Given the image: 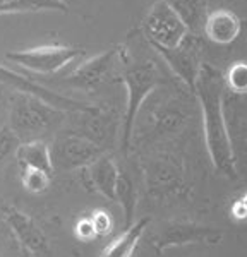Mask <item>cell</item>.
Here are the masks:
<instances>
[{
  "instance_id": "1",
  "label": "cell",
  "mask_w": 247,
  "mask_h": 257,
  "mask_svg": "<svg viewBox=\"0 0 247 257\" xmlns=\"http://www.w3.org/2000/svg\"><path fill=\"white\" fill-rule=\"evenodd\" d=\"M225 74L204 64L194 84V98L203 118L204 144L213 168L226 178H237V161L225 117Z\"/></svg>"
},
{
  "instance_id": "2",
  "label": "cell",
  "mask_w": 247,
  "mask_h": 257,
  "mask_svg": "<svg viewBox=\"0 0 247 257\" xmlns=\"http://www.w3.org/2000/svg\"><path fill=\"white\" fill-rule=\"evenodd\" d=\"M122 81L126 86L127 103L122 115V131H120V144L122 151L127 153L133 143L136 120L139 117L143 105L158 88L167 84V77L163 74L162 65L155 59L143 57L134 59L127 53V47L122 45Z\"/></svg>"
},
{
  "instance_id": "3",
  "label": "cell",
  "mask_w": 247,
  "mask_h": 257,
  "mask_svg": "<svg viewBox=\"0 0 247 257\" xmlns=\"http://www.w3.org/2000/svg\"><path fill=\"white\" fill-rule=\"evenodd\" d=\"M71 111L47 103L35 94L14 91L7 103V125L18 136L21 144L53 139L59 134Z\"/></svg>"
},
{
  "instance_id": "4",
  "label": "cell",
  "mask_w": 247,
  "mask_h": 257,
  "mask_svg": "<svg viewBox=\"0 0 247 257\" xmlns=\"http://www.w3.org/2000/svg\"><path fill=\"white\" fill-rule=\"evenodd\" d=\"M48 144H50V156L55 173L86 170L89 165L106 155V149H103L100 144L69 131L59 132Z\"/></svg>"
},
{
  "instance_id": "5",
  "label": "cell",
  "mask_w": 247,
  "mask_h": 257,
  "mask_svg": "<svg viewBox=\"0 0 247 257\" xmlns=\"http://www.w3.org/2000/svg\"><path fill=\"white\" fill-rule=\"evenodd\" d=\"M143 35L155 50H170L189 35L187 26L167 0H158L143 21Z\"/></svg>"
},
{
  "instance_id": "6",
  "label": "cell",
  "mask_w": 247,
  "mask_h": 257,
  "mask_svg": "<svg viewBox=\"0 0 247 257\" xmlns=\"http://www.w3.org/2000/svg\"><path fill=\"white\" fill-rule=\"evenodd\" d=\"M165 65L177 77L180 84L189 91H194V84L199 77L201 69L204 67V45L199 35L189 33L185 38L170 50H156Z\"/></svg>"
},
{
  "instance_id": "7",
  "label": "cell",
  "mask_w": 247,
  "mask_h": 257,
  "mask_svg": "<svg viewBox=\"0 0 247 257\" xmlns=\"http://www.w3.org/2000/svg\"><path fill=\"white\" fill-rule=\"evenodd\" d=\"M84 53L86 52L82 48L67 47V45H41L35 48L7 52L6 57L21 69L30 70V72L55 74Z\"/></svg>"
},
{
  "instance_id": "8",
  "label": "cell",
  "mask_w": 247,
  "mask_h": 257,
  "mask_svg": "<svg viewBox=\"0 0 247 257\" xmlns=\"http://www.w3.org/2000/svg\"><path fill=\"white\" fill-rule=\"evenodd\" d=\"M0 214L24 254L30 257L52 255L50 240L35 218L12 204H4L0 208Z\"/></svg>"
},
{
  "instance_id": "9",
  "label": "cell",
  "mask_w": 247,
  "mask_h": 257,
  "mask_svg": "<svg viewBox=\"0 0 247 257\" xmlns=\"http://www.w3.org/2000/svg\"><path fill=\"white\" fill-rule=\"evenodd\" d=\"M122 57V45H115V47L105 50V52L98 53L69 74L65 77L71 88L81 89V91H96L103 88L108 81H112L113 74L117 72V65Z\"/></svg>"
},
{
  "instance_id": "10",
  "label": "cell",
  "mask_w": 247,
  "mask_h": 257,
  "mask_svg": "<svg viewBox=\"0 0 247 257\" xmlns=\"http://www.w3.org/2000/svg\"><path fill=\"white\" fill-rule=\"evenodd\" d=\"M81 120L77 127L69 132L79 134L82 138L91 139L106 149V143H112L117 131H122V122H118V113L112 106L106 105H89L86 110L77 111Z\"/></svg>"
},
{
  "instance_id": "11",
  "label": "cell",
  "mask_w": 247,
  "mask_h": 257,
  "mask_svg": "<svg viewBox=\"0 0 247 257\" xmlns=\"http://www.w3.org/2000/svg\"><path fill=\"white\" fill-rule=\"evenodd\" d=\"M223 240V230L215 226H204L199 223L189 221H177L168 223L162 228L155 240V247L158 250L170 247L189 245V243H209L215 245Z\"/></svg>"
},
{
  "instance_id": "12",
  "label": "cell",
  "mask_w": 247,
  "mask_h": 257,
  "mask_svg": "<svg viewBox=\"0 0 247 257\" xmlns=\"http://www.w3.org/2000/svg\"><path fill=\"white\" fill-rule=\"evenodd\" d=\"M0 84L9 86V88H12L14 91H23V93L35 94V96L45 99L47 103H50V105L65 110V111H81L89 106L88 103H81V101H77V99L67 98V96H64V94L57 93V91L48 89L47 86H41L38 82L28 79V77L14 72L12 69L6 67L4 64H0Z\"/></svg>"
},
{
  "instance_id": "13",
  "label": "cell",
  "mask_w": 247,
  "mask_h": 257,
  "mask_svg": "<svg viewBox=\"0 0 247 257\" xmlns=\"http://www.w3.org/2000/svg\"><path fill=\"white\" fill-rule=\"evenodd\" d=\"M86 178L91 184L93 190H96L106 201H117V184L120 178V170L110 156H101L93 165L86 168Z\"/></svg>"
},
{
  "instance_id": "14",
  "label": "cell",
  "mask_w": 247,
  "mask_h": 257,
  "mask_svg": "<svg viewBox=\"0 0 247 257\" xmlns=\"http://www.w3.org/2000/svg\"><path fill=\"white\" fill-rule=\"evenodd\" d=\"M242 31V23L235 12L228 9H218L208 14L204 24V35L215 45H230L237 40Z\"/></svg>"
},
{
  "instance_id": "15",
  "label": "cell",
  "mask_w": 247,
  "mask_h": 257,
  "mask_svg": "<svg viewBox=\"0 0 247 257\" xmlns=\"http://www.w3.org/2000/svg\"><path fill=\"white\" fill-rule=\"evenodd\" d=\"M16 161L21 168H33L45 172L53 177V165L50 156V144L45 141H35V143L21 144L16 155Z\"/></svg>"
},
{
  "instance_id": "16",
  "label": "cell",
  "mask_w": 247,
  "mask_h": 257,
  "mask_svg": "<svg viewBox=\"0 0 247 257\" xmlns=\"http://www.w3.org/2000/svg\"><path fill=\"white\" fill-rule=\"evenodd\" d=\"M148 226V219L143 218L127 226L118 237H115L101 252V257H133L138 248L139 240L143 238L144 230Z\"/></svg>"
},
{
  "instance_id": "17",
  "label": "cell",
  "mask_w": 247,
  "mask_h": 257,
  "mask_svg": "<svg viewBox=\"0 0 247 257\" xmlns=\"http://www.w3.org/2000/svg\"><path fill=\"white\" fill-rule=\"evenodd\" d=\"M184 24L187 26L189 33L201 35L204 31V24L208 19V4L206 0H167Z\"/></svg>"
},
{
  "instance_id": "18",
  "label": "cell",
  "mask_w": 247,
  "mask_h": 257,
  "mask_svg": "<svg viewBox=\"0 0 247 257\" xmlns=\"http://www.w3.org/2000/svg\"><path fill=\"white\" fill-rule=\"evenodd\" d=\"M43 11L67 12V4L64 0H0V16Z\"/></svg>"
},
{
  "instance_id": "19",
  "label": "cell",
  "mask_w": 247,
  "mask_h": 257,
  "mask_svg": "<svg viewBox=\"0 0 247 257\" xmlns=\"http://www.w3.org/2000/svg\"><path fill=\"white\" fill-rule=\"evenodd\" d=\"M115 202H118L122 206L126 228L131 226L134 223V213H136V206H138V189H136L134 182L131 180V177L122 172L117 184V201Z\"/></svg>"
},
{
  "instance_id": "20",
  "label": "cell",
  "mask_w": 247,
  "mask_h": 257,
  "mask_svg": "<svg viewBox=\"0 0 247 257\" xmlns=\"http://www.w3.org/2000/svg\"><path fill=\"white\" fill-rule=\"evenodd\" d=\"M21 146V141L18 136L11 131V127L2 125L0 127V173L2 170L11 163L12 160H16L18 155V149Z\"/></svg>"
},
{
  "instance_id": "21",
  "label": "cell",
  "mask_w": 247,
  "mask_h": 257,
  "mask_svg": "<svg viewBox=\"0 0 247 257\" xmlns=\"http://www.w3.org/2000/svg\"><path fill=\"white\" fill-rule=\"evenodd\" d=\"M21 182H23V187L30 194H41L50 185L52 175H48V173H45V172H40V170L21 168Z\"/></svg>"
},
{
  "instance_id": "22",
  "label": "cell",
  "mask_w": 247,
  "mask_h": 257,
  "mask_svg": "<svg viewBox=\"0 0 247 257\" xmlns=\"http://www.w3.org/2000/svg\"><path fill=\"white\" fill-rule=\"evenodd\" d=\"M225 84L226 89L233 91L237 94L247 93V62L238 60L225 74Z\"/></svg>"
},
{
  "instance_id": "23",
  "label": "cell",
  "mask_w": 247,
  "mask_h": 257,
  "mask_svg": "<svg viewBox=\"0 0 247 257\" xmlns=\"http://www.w3.org/2000/svg\"><path fill=\"white\" fill-rule=\"evenodd\" d=\"M74 233H76V237L82 240V242H91L94 238H100L96 233V228H94L91 214H89V216H82L79 221L76 223Z\"/></svg>"
},
{
  "instance_id": "24",
  "label": "cell",
  "mask_w": 247,
  "mask_h": 257,
  "mask_svg": "<svg viewBox=\"0 0 247 257\" xmlns=\"http://www.w3.org/2000/svg\"><path fill=\"white\" fill-rule=\"evenodd\" d=\"M91 219L96 228L98 237H105L112 231V216L106 211H94L91 214Z\"/></svg>"
},
{
  "instance_id": "25",
  "label": "cell",
  "mask_w": 247,
  "mask_h": 257,
  "mask_svg": "<svg viewBox=\"0 0 247 257\" xmlns=\"http://www.w3.org/2000/svg\"><path fill=\"white\" fill-rule=\"evenodd\" d=\"M232 211H233V214H235L237 218H245L247 216V194H245L244 199H240V201L233 206Z\"/></svg>"
},
{
  "instance_id": "26",
  "label": "cell",
  "mask_w": 247,
  "mask_h": 257,
  "mask_svg": "<svg viewBox=\"0 0 247 257\" xmlns=\"http://www.w3.org/2000/svg\"><path fill=\"white\" fill-rule=\"evenodd\" d=\"M7 123V105L0 99V127Z\"/></svg>"
},
{
  "instance_id": "27",
  "label": "cell",
  "mask_w": 247,
  "mask_h": 257,
  "mask_svg": "<svg viewBox=\"0 0 247 257\" xmlns=\"http://www.w3.org/2000/svg\"><path fill=\"white\" fill-rule=\"evenodd\" d=\"M245 139H247V123H245Z\"/></svg>"
}]
</instances>
